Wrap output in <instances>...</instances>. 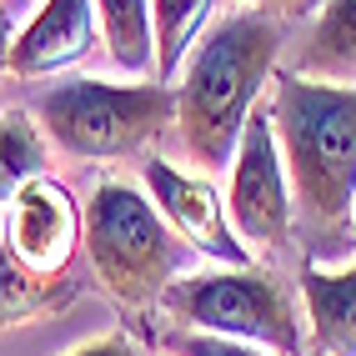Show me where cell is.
I'll return each mask as SVG.
<instances>
[{
  "label": "cell",
  "mask_w": 356,
  "mask_h": 356,
  "mask_svg": "<svg viewBox=\"0 0 356 356\" xmlns=\"http://www.w3.org/2000/svg\"><path fill=\"white\" fill-rule=\"evenodd\" d=\"M301 296L306 321H312V351L356 356V266L346 271L301 266Z\"/></svg>",
  "instance_id": "obj_10"
},
{
  "label": "cell",
  "mask_w": 356,
  "mask_h": 356,
  "mask_svg": "<svg viewBox=\"0 0 356 356\" xmlns=\"http://www.w3.org/2000/svg\"><path fill=\"white\" fill-rule=\"evenodd\" d=\"M10 70V15L0 10V76Z\"/></svg>",
  "instance_id": "obj_19"
},
{
  "label": "cell",
  "mask_w": 356,
  "mask_h": 356,
  "mask_svg": "<svg viewBox=\"0 0 356 356\" xmlns=\"http://www.w3.org/2000/svg\"><path fill=\"white\" fill-rule=\"evenodd\" d=\"M276 56H281V20L256 10L221 15L196 40V56L186 60V76L176 86V131L181 151L201 171L231 165L261 86L276 76Z\"/></svg>",
  "instance_id": "obj_2"
},
{
  "label": "cell",
  "mask_w": 356,
  "mask_h": 356,
  "mask_svg": "<svg viewBox=\"0 0 356 356\" xmlns=\"http://www.w3.org/2000/svg\"><path fill=\"white\" fill-rule=\"evenodd\" d=\"M70 356H140V351H136V341H131V337H121V331H115V337L86 341L81 351H70Z\"/></svg>",
  "instance_id": "obj_18"
},
{
  "label": "cell",
  "mask_w": 356,
  "mask_h": 356,
  "mask_svg": "<svg viewBox=\"0 0 356 356\" xmlns=\"http://www.w3.org/2000/svg\"><path fill=\"white\" fill-rule=\"evenodd\" d=\"M31 115L45 140L70 161H115L151 151L176 126V90L171 86H111V81H56L35 96Z\"/></svg>",
  "instance_id": "obj_4"
},
{
  "label": "cell",
  "mask_w": 356,
  "mask_h": 356,
  "mask_svg": "<svg viewBox=\"0 0 356 356\" xmlns=\"http://www.w3.org/2000/svg\"><path fill=\"white\" fill-rule=\"evenodd\" d=\"M231 226L241 241L256 251L281 256L296 246V206H291V181H286V161L276 146V126L271 111H251V121L236 140L231 156Z\"/></svg>",
  "instance_id": "obj_6"
},
{
  "label": "cell",
  "mask_w": 356,
  "mask_h": 356,
  "mask_svg": "<svg viewBox=\"0 0 356 356\" xmlns=\"http://www.w3.org/2000/svg\"><path fill=\"white\" fill-rule=\"evenodd\" d=\"M101 15V35L111 60L131 70V76H146L156 70V20H151V0H96Z\"/></svg>",
  "instance_id": "obj_14"
},
{
  "label": "cell",
  "mask_w": 356,
  "mask_h": 356,
  "mask_svg": "<svg viewBox=\"0 0 356 356\" xmlns=\"http://www.w3.org/2000/svg\"><path fill=\"white\" fill-rule=\"evenodd\" d=\"M0 236L15 251L20 266H31L40 276H76L81 271V246H86V216L70 201L65 186L56 181H31L10 206Z\"/></svg>",
  "instance_id": "obj_7"
},
{
  "label": "cell",
  "mask_w": 356,
  "mask_h": 356,
  "mask_svg": "<svg viewBox=\"0 0 356 356\" xmlns=\"http://www.w3.org/2000/svg\"><path fill=\"white\" fill-rule=\"evenodd\" d=\"M146 191H151L156 211L176 226V236L191 251L221 261V266H251V251H246L241 236H236L231 211H226V201L216 196V186L206 176L181 171L176 161L151 156L146 161Z\"/></svg>",
  "instance_id": "obj_8"
},
{
  "label": "cell",
  "mask_w": 356,
  "mask_h": 356,
  "mask_svg": "<svg viewBox=\"0 0 356 356\" xmlns=\"http://www.w3.org/2000/svg\"><path fill=\"white\" fill-rule=\"evenodd\" d=\"M312 356H321V351H312Z\"/></svg>",
  "instance_id": "obj_20"
},
{
  "label": "cell",
  "mask_w": 356,
  "mask_h": 356,
  "mask_svg": "<svg viewBox=\"0 0 356 356\" xmlns=\"http://www.w3.org/2000/svg\"><path fill=\"white\" fill-rule=\"evenodd\" d=\"M86 256L101 286L126 312H151L191 261V246L176 236L151 196H140L126 181H101L86 206Z\"/></svg>",
  "instance_id": "obj_3"
},
{
  "label": "cell",
  "mask_w": 356,
  "mask_h": 356,
  "mask_svg": "<svg viewBox=\"0 0 356 356\" xmlns=\"http://www.w3.org/2000/svg\"><path fill=\"white\" fill-rule=\"evenodd\" d=\"M86 276H40L31 266H20L15 251L6 246V236H0V337L15 326H26L35 316H56L65 312L70 301L81 296Z\"/></svg>",
  "instance_id": "obj_11"
},
{
  "label": "cell",
  "mask_w": 356,
  "mask_h": 356,
  "mask_svg": "<svg viewBox=\"0 0 356 356\" xmlns=\"http://www.w3.org/2000/svg\"><path fill=\"white\" fill-rule=\"evenodd\" d=\"M301 76L316 81H346L356 76V0H326L316 10V26L296 60Z\"/></svg>",
  "instance_id": "obj_12"
},
{
  "label": "cell",
  "mask_w": 356,
  "mask_h": 356,
  "mask_svg": "<svg viewBox=\"0 0 356 356\" xmlns=\"http://www.w3.org/2000/svg\"><path fill=\"white\" fill-rule=\"evenodd\" d=\"M266 111L286 161L301 251L312 261L346 256L356 241V86L276 70Z\"/></svg>",
  "instance_id": "obj_1"
},
{
  "label": "cell",
  "mask_w": 356,
  "mask_h": 356,
  "mask_svg": "<svg viewBox=\"0 0 356 356\" xmlns=\"http://www.w3.org/2000/svg\"><path fill=\"white\" fill-rule=\"evenodd\" d=\"M45 171H51V151L40 121L31 111H0V206H10Z\"/></svg>",
  "instance_id": "obj_13"
},
{
  "label": "cell",
  "mask_w": 356,
  "mask_h": 356,
  "mask_svg": "<svg viewBox=\"0 0 356 356\" xmlns=\"http://www.w3.org/2000/svg\"><path fill=\"white\" fill-rule=\"evenodd\" d=\"M161 306L186 331L251 341L276 356H312V331L301 326L296 301L266 271L221 266V271H201V276H176L165 286Z\"/></svg>",
  "instance_id": "obj_5"
},
{
  "label": "cell",
  "mask_w": 356,
  "mask_h": 356,
  "mask_svg": "<svg viewBox=\"0 0 356 356\" xmlns=\"http://www.w3.org/2000/svg\"><path fill=\"white\" fill-rule=\"evenodd\" d=\"M165 346H171L176 356H276L266 346H251V341H231V337H211V331H171L165 337Z\"/></svg>",
  "instance_id": "obj_16"
},
{
  "label": "cell",
  "mask_w": 356,
  "mask_h": 356,
  "mask_svg": "<svg viewBox=\"0 0 356 356\" xmlns=\"http://www.w3.org/2000/svg\"><path fill=\"white\" fill-rule=\"evenodd\" d=\"M96 6L90 0H45L20 40L10 45V76L15 81H40L56 70L81 65L96 51Z\"/></svg>",
  "instance_id": "obj_9"
},
{
  "label": "cell",
  "mask_w": 356,
  "mask_h": 356,
  "mask_svg": "<svg viewBox=\"0 0 356 356\" xmlns=\"http://www.w3.org/2000/svg\"><path fill=\"white\" fill-rule=\"evenodd\" d=\"M241 6H251L256 15H271V20H306V15H316L326 0H241Z\"/></svg>",
  "instance_id": "obj_17"
},
{
  "label": "cell",
  "mask_w": 356,
  "mask_h": 356,
  "mask_svg": "<svg viewBox=\"0 0 356 356\" xmlns=\"http://www.w3.org/2000/svg\"><path fill=\"white\" fill-rule=\"evenodd\" d=\"M216 0H151V20H156V76L161 86L176 81V65H186V51L211 20Z\"/></svg>",
  "instance_id": "obj_15"
}]
</instances>
